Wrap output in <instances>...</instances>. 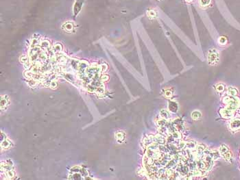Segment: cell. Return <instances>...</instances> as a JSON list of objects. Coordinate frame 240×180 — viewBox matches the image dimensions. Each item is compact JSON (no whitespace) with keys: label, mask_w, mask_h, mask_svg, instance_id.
Instances as JSON below:
<instances>
[{"label":"cell","mask_w":240,"mask_h":180,"mask_svg":"<svg viewBox=\"0 0 240 180\" xmlns=\"http://www.w3.org/2000/svg\"><path fill=\"white\" fill-rule=\"evenodd\" d=\"M193 0H185V1L186 2H188V3H190V2H191Z\"/></svg>","instance_id":"cell-13"},{"label":"cell","mask_w":240,"mask_h":180,"mask_svg":"<svg viewBox=\"0 0 240 180\" xmlns=\"http://www.w3.org/2000/svg\"><path fill=\"white\" fill-rule=\"evenodd\" d=\"M224 89V85H223V84H218V86H217V90L220 92L223 91Z\"/></svg>","instance_id":"cell-10"},{"label":"cell","mask_w":240,"mask_h":180,"mask_svg":"<svg viewBox=\"0 0 240 180\" xmlns=\"http://www.w3.org/2000/svg\"><path fill=\"white\" fill-rule=\"evenodd\" d=\"M229 92L232 95H236L237 93V90L235 88H229Z\"/></svg>","instance_id":"cell-9"},{"label":"cell","mask_w":240,"mask_h":180,"mask_svg":"<svg viewBox=\"0 0 240 180\" xmlns=\"http://www.w3.org/2000/svg\"><path fill=\"white\" fill-rule=\"evenodd\" d=\"M191 117L195 120L199 119L201 117V113L199 111H194V112L191 114Z\"/></svg>","instance_id":"cell-6"},{"label":"cell","mask_w":240,"mask_h":180,"mask_svg":"<svg viewBox=\"0 0 240 180\" xmlns=\"http://www.w3.org/2000/svg\"><path fill=\"white\" fill-rule=\"evenodd\" d=\"M82 0L76 1V3L75 4V7H74V12H75L76 15H77L78 13L80 12V9L82 8Z\"/></svg>","instance_id":"cell-5"},{"label":"cell","mask_w":240,"mask_h":180,"mask_svg":"<svg viewBox=\"0 0 240 180\" xmlns=\"http://www.w3.org/2000/svg\"><path fill=\"white\" fill-rule=\"evenodd\" d=\"M149 16L150 17H154L156 16V12H154V11H150L149 12Z\"/></svg>","instance_id":"cell-11"},{"label":"cell","mask_w":240,"mask_h":180,"mask_svg":"<svg viewBox=\"0 0 240 180\" xmlns=\"http://www.w3.org/2000/svg\"><path fill=\"white\" fill-rule=\"evenodd\" d=\"M199 2L201 6L206 7L209 5L210 3L211 2V0H199Z\"/></svg>","instance_id":"cell-7"},{"label":"cell","mask_w":240,"mask_h":180,"mask_svg":"<svg viewBox=\"0 0 240 180\" xmlns=\"http://www.w3.org/2000/svg\"><path fill=\"white\" fill-rule=\"evenodd\" d=\"M169 110L172 112H176L178 110V105L176 102L169 101Z\"/></svg>","instance_id":"cell-4"},{"label":"cell","mask_w":240,"mask_h":180,"mask_svg":"<svg viewBox=\"0 0 240 180\" xmlns=\"http://www.w3.org/2000/svg\"><path fill=\"white\" fill-rule=\"evenodd\" d=\"M220 152L223 157L226 160H229L231 158V154H230V151L228 150V148L225 145H222L220 149Z\"/></svg>","instance_id":"cell-2"},{"label":"cell","mask_w":240,"mask_h":180,"mask_svg":"<svg viewBox=\"0 0 240 180\" xmlns=\"http://www.w3.org/2000/svg\"><path fill=\"white\" fill-rule=\"evenodd\" d=\"M220 60V54L216 49H212L208 52V62L210 65H216Z\"/></svg>","instance_id":"cell-1"},{"label":"cell","mask_w":240,"mask_h":180,"mask_svg":"<svg viewBox=\"0 0 240 180\" xmlns=\"http://www.w3.org/2000/svg\"><path fill=\"white\" fill-rule=\"evenodd\" d=\"M4 143H6V141H4V142H3V143H1V144H4ZM9 144H10L9 143H8V144H6V146H9Z\"/></svg>","instance_id":"cell-12"},{"label":"cell","mask_w":240,"mask_h":180,"mask_svg":"<svg viewBox=\"0 0 240 180\" xmlns=\"http://www.w3.org/2000/svg\"><path fill=\"white\" fill-rule=\"evenodd\" d=\"M218 43L221 45H225L226 43H227V39L224 36H221L219 38Z\"/></svg>","instance_id":"cell-8"},{"label":"cell","mask_w":240,"mask_h":180,"mask_svg":"<svg viewBox=\"0 0 240 180\" xmlns=\"http://www.w3.org/2000/svg\"><path fill=\"white\" fill-rule=\"evenodd\" d=\"M231 128L233 130L240 128V119H237L233 120L231 123Z\"/></svg>","instance_id":"cell-3"}]
</instances>
